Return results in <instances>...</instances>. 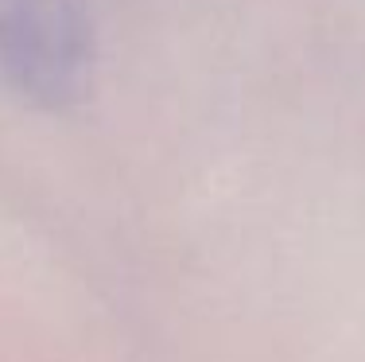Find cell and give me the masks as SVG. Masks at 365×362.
<instances>
[{
  "label": "cell",
  "instance_id": "cell-1",
  "mask_svg": "<svg viewBox=\"0 0 365 362\" xmlns=\"http://www.w3.org/2000/svg\"><path fill=\"white\" fill-rule=\"evenodd\" d=\"M98 71L90 0H0V90L43 114L78 106Z\"/></svg>",
  "mask_w": 365,
  "mask_h": 362
}]
</instances>
